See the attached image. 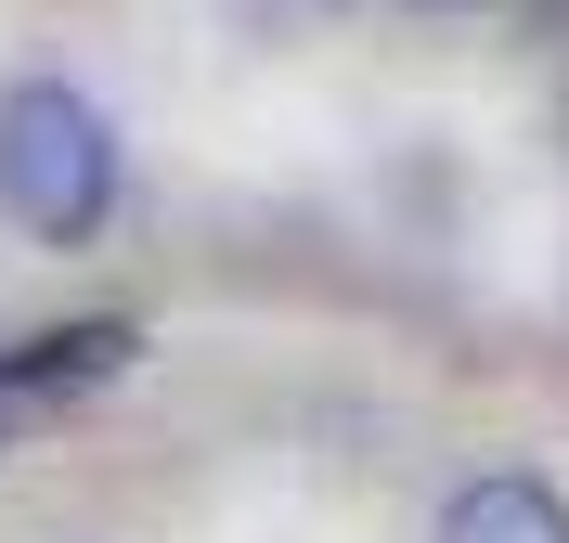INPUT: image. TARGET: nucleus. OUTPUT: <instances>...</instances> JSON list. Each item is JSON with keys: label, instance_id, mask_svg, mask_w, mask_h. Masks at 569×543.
<instances>
[{"label": "nucleus", "instance_id": "nucleus-1", "mask_svg": "<svg viewBox=\"0 0 569 543\" xmlns=\"http://www.w3.org/2000/svg\"><path fill=\"white\" fill-rule=\"evenodd\" d=\"M0 208L27 220L39 247L104 233V208H117V130H104L91 91H66V78L0 91Z\"/></svg>", "mask_w": 569, "mask_h": 543}, {"label": "nucleus", "instance_id": "nucleus-2", "mask_svg": "<svg viewBox=\"0 0 569 543\" xmlns=\"http://www.w3.org/2000/svg\"><path fill=\"white\" fill-rule=\"evenodd\" d=\"M130 362V324H66V336H27V350H0V440L52 428L66 401H91Z\"/></svg>", "mask_w": 569, "mask_h": 543}, {"label": "nucleus", "instance_id": "nucleus-3", "mask_svg": "<svg viewBox=\"0 0 569 543\" xmlns=\"http://www.w3.org/2000/svg\"><path fill=\"white\" fill-rule=\"evenodd\" d=\"M440 543H569V505L543 492V479L492 466V479H466L453 505H440Z\"/></svg>", "mask_w": 569, "mask_h": 543}, {"label": "nucleus", "instance_id": "nucleus-4", "mask_svg": "<svg viewBox=\"0 0 569 543\" xmlns=\"http://www.w3.org/2000/svg\"><path fill=\"white\" fill-rule=\"evenodd\" d=\"M233 13H259V27H311V13H337V0H233Z\"/></svg>", "mask_w": 569, "mask_h": 543}, {"label": "nucleus", "instance_id": "nucleus-5", "mask_svg": "<svg viewBox=\"0 0 569 543\" xmlns=\"http://www.w3.org/2000/svg\"><path fill=\"white\" fill-rule=\"evenodd\" d=\"M415 13H479V0H415Z\"/></svg>", "mask_w": 569, "mask_h": 543}]
</instances>
